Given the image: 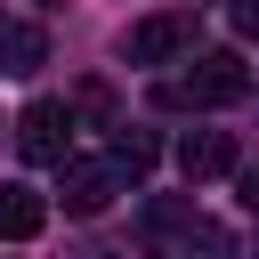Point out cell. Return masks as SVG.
<instances>
[{
    "instance_id": "5",
    "label": "cell",
    "mask_w": 259,
    "mask_h": 259,
    "mask_svg": "<svg viewBox=\"0 0 259 259\" xmlns=\"http://www.w3.org/2000/svg\"><path fill=\"white\" fill-rule=\"evenodd\" d=\"M178 170H186L194 186H202V178H227V170H235V138H227V130H186V138H178Z\"/></svg>"
},
{
    "instance_id": "2",
    "label": "cell",
    "mask_w": 259,
    "mask_h": 259,
    "mask_svg": "<svg viewBox=\"0 0 259 259\" xmlns=\"http://www.w3.org/2000/svg\"><path fill=\"white\" fill-rule=\"evenodd\" d=\"M16 154L40 162V170H65V154H73V105L32 97V105L16 113Z\"/></svg>"
},
{
    "instance_id": "1",
    "label": "cell",
    "mask_w": 259,
    "mask_h": 259,
    "mask_svg": "<svg viewBox=\"0 0 259 259\" xmlns=\"http://www.w3.org/2000/svg\"><path fill=\"white\" fill-rule=\"evenodd\" d=\"M243 89H251L243 57H235V49H210V57H194V65L162 89V105H235Z\"/></svg>"
},
{
    "instance_id": "6",
    "label": "cell",
    "mask_w": 259,
    "mask_h": 259,
    "mask_svg": "<svg viewBox=\"0 0 259 259\" xmlns=\"http://www.w3.org/2000/svg\"><path fill=\"white\" fill-rule=\"evenodd\" d=\"M40 65H49V32H40V24H24V16H16V24H0V73H8V81H32Z\"/></svg>"
},
{
    "instance_id": "3",
    "label": "cell",
    "mask_w": 259,
    "mask_h": 259,
    "mask_svg": "<svg viewBox=\"0 0 259 259\" xmlns=\"http://www.w3.org/2000/svg\"><path fill=\"white\" fill-rule=\"evenodd\" d=\"M178 49H194V16H186V8L138 16V24H130V40H121V57H130V65H170Z\"/></svg>"
},
{
    "instance_id": "9",
    "label": "cell",
    "mask_w": 259,
    "mask_h": 259,
    "mask_svg": "<svg viewBox=\"0 0 259 259\" xmlns=\"http://www.w3.org/2000/svg\"><path fill=\"white\" fill-rule=\"evenodd\" d=\"M113 170H121V178H146V170H154V138H146V130H121V138H113Z\"/></svg>"
},
{
    "instance_id": "8",
    "label": "cell",
    "mask_w": 259,
    "mask_h": 259,
    "mask_svg": "<svg viewBox=\"0 0 259 259\" xmlns=\"http://www.w3.org/2000/svg\"><path fill=\"white\" fill-rule=\"evenodd\" d=\"M154 235L162 243H202V251H227V235L210 219H178V210H154Z\"/></svg>"
},
{
    "instance_id": "4",
    "label": "cell",
    "mask_w": 259,
    "mask_h": 259,
    "mask_svg": "<svg viewBox=\"0 0 259 259\" xmlns=\"http://www.w3.org/2000/svg\"><path fill=\"white\" fill-rule=\"evenodd\" d=\"M113 194H121V170H113V162H73V170H65V210H73V219H97Z\"/></svg>"
},
{
    "instance_id": "7",
    "label": "cell",
    "mask_w": 259,
    "mask_h": 259,
    "mask_svg": "<svg viewBox=\"0 0 259 259\" xmlns=\"http://www.w3.org/2000/svg\"><path fill=\"white\" fill-rule=\"evenodd\" d=\"M49 227V194L32 186H0V243H32Z\"/></svg>"
},
{
    "instance_id": "12",
    "label": "cell",
    "mask_w": 259,
    "mask_h": 259,
    "mask_svg": "<svg viewBox=\"0 0 259 259\" xmlns=\"http://www.w3.org/2000/svg\"><path fill=\"white\" fill-rule=\"evenodd\" d=\"M243 202H251V210H259V170H243Z\"/></svg>"
},
{
    "instance_id": "10",
    "label": "cell",
    "mask_w": 259,
    "mask_h": 259,
    "mask_svg": "<svg viewBox=\"0 0 259 259\" xmlns=\"http://www.w3.org/2000/svg\"><path fill=\"white\" fill-rule=\"evenodd\" d=\"M73 113H89V121H105V113H113V97H105V81H89V89L73 97Z\"/></svg>"
},
{
    "instance_id": "11",
    "label": "cell",
    "mask_w": 259,
    "mask_h": 259,
    "mask_svg": "<svg viewBox=\"0 0 259 259\" xmlns=\"http://www.w3.org/2000/svg\"><path fill=\"white\" fill-rule=\"evenodd\" d=\"M227 16H235V32H259V0H227Z\"/></svg>"
}]
</instances>
